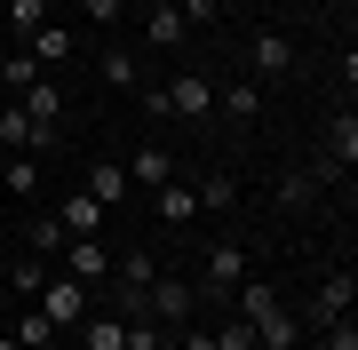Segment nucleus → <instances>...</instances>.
<instances>
[{"label": "nucleus", "instance_id": "5", "mask_svg": "<svg viewBox=\"0 0 358 350\" xmlns=\"http://www.w3.org/2000/svg\"><path fill=\"white\" fill-rule=\"evenodd\" d=\"M56 271H64V279H80V286L96 295V286L112 279V247H103V239H64V255H56Z\"/></svg>", "mask_w": 358, "mask_h": 350}, {"label": "nucleus", "instance_id": "23", "mask_svg": "<svg viewBox=\"0 0 358 350\" xmlns=\"http://www.w3.org/2000/svg\"><path fill=\"white\" fill-rule=\"evenodd\" d=\"M64 239H72L64 223H56V215H40L32 231H24V255H40V263H56V255H64Z\"/></svg>", "mask_w": 358, "mask_h": 350}, {"label": "nucleus", "instance_id": "17", "mask_svg": "<svg viewBox=\"0 0 358 350\" xmlns=\"http://www.w3.org/2000/svg\"><path fill=\"white\" fill-rule=\"evenodd\" d=\"M183 40H192V24L176 16V0H159V8L143 16V48H183Z\"/></svg>", "mask_w": 358, "mask_h": 350}, {"label": "nucleus", "instance_id": "38", "mask_svg": "<svg viewBox=\"0 0 358 350\" xmlns=\"http://www.w3.org/2000/svg\"><path fill=\"white\" fill-rule=\"evenodd\" d=\"M56 350H72V342H56Z\"/></svg>", "mask_w": 358, "mask_h": 350}, {"label": "nucleus", "instance_id": "4", "mask_svg": "<svg viewBox=\"0 0 358 350\" xmlns=\"http://www.w3.org/2000/svg\"><path fill=\"white\" fill-rule=\"evenodd\" d=\"M192 311H199V286L192 279H152V286H143V319H159L167 326V335H176V326H192Z\"/></svg>", "mask_w": 358, "mask_h": 350}, {"label": "nucleus", "instance_id": "26", "mask_svg": "<svg viewBox=\"0 0 358 350\" xmlns=\"http://www.w3.org/2000/svg\"><path fill=\"white\" fill-rule=\"evenodd\" d=\"M192 199H199L207 215H223V207H239V183H231V175H199V183H192Z\"/></svg>", "mask_w": 358, "mask_h": 350}, {"label": "nucleus", "instance_id": "21", "mask_svg": "<svg viewBox=\"0 0 358 350\" xmlns=\"http://www.w3.org/2000/svg\"><path fill=\"white\" fill-rule=\"evenodd\" d=\"M0 191H8V199H32V191H40V159H32V152H8V168H0Z\"/></svg>", "mask_w": 358, "mask_h": 350}, {"label": "nucleus", "instance_id": "32", "mask_svg": "<svg viewBox=\"0 0 358 350\" xmlns=\"http://www.w3.org/2000/svg\"><path fill=\"white\" fill-rule=\"evenodd\" d=\"M80 8H88V24H103V32H112L120 16H128V0H80Z\"/></svg>", "mask_w": 358, "mask_h": 350}, {"label": "nucleus", "instance_id": "34", "mask_svg": "<svg viewBox=\"0 0 358 350\" xmlns=\"http://www.w3.org/2000/svg\"><path fill=\"white\" fill-rule=\"evenodd\" d=\"M327 350H358V326H350V319H334V326H327Z\"/></svg>", "mask_w": 358, "mask_h": 350}, {"label": "nucleus", "instance_id": "31", "mask_svg": "<svg viewBox=\"0 0 358 350\" xmlns=\"http://www.w3.org/2000/svg\"><path fill=\"white\" fill-rule=\"evenodd\" d=\"M176 16L199 32V24H215V16H223V0H176Z\"/></svg>", "mask_w": 358, "mask_h": 350}, {"label": "nucleus", "instance_id": "19", "mask_svg": "<svg viewBox=\"0 0 358 350\" xmlns=\"http://www.w3.org/2000/svg\"><path fill=\"white\" fill-rule=\"evenodd\" d=\"M152 199H159V223H167V231H183V223L199 215V199H192V183H159Z\"/></svg>", "mask_w": 358, "mask_h": 350}, {"label": "nucleus", "instance_id": "1", "mask_svg": "<svg viewBox=\"0 0 358 350\" xmlns=\"http://www.w3.org/2000/svg\"><path fill=\"white\" fill-rule=\"evenodd\" d=\"M231 311L255 326V350H303V326H294V311L279 302V286H271V279L247 271L239 286H231Z\"/></svg>", "mask_w": 358, "mask_h": 350}, {"label": "nucleus", "instance_id": "24", "mask_svg": "<svg viewBox=\"0 0 358 350\" xmlns=\"http://www.w3.org/2000/svg\"><path fill=\"white\" fill-rule=\"evenodd\" d=\"M48 16H56L48 0H8V32H16V48H24V40H32L40 24H48Z\"/></svg>", "mask_w": 358, "mask_h": 350}, {"label": "nucleus", "instance_id": "37", "mask_svg": "<svg viewBox=\"0 0 358 350\" xmlns=\"http://www.w3.org/2000/svg\"><path fill=\"white\" fill-rule=\"evenodd\" d=\"M0 207H8V191H0Z\"/></svg>", "mask_w": 358, "mask_h": 350}, {"label": "nucleus", "instance_id": "13", "mask_svg": "<svg viewBox=\"0 0 358 350\" xmlns=\"http://www.w3.org/2000/svg\"><path fill=\"white\" fill-rule=\"evenodd\" d=\"M120 168H128L136 191H159V183H176V152H167V143H143V152H136V159H120Z\"/></svg>", "mask_w": 358, "mask_h": 350}, {"label": "nucleus", "instance_id": "28", "mask_svg": "<svg viewBox=\"0 0 358 350\" xmlns=\"http://www.w3.org/2000/svg\"><path fill=\"white\" fill-rule=\"evenodd\" d=\"M32 80H40V64H32L24 48H8V56H0V88H8V96H24Z\"/></svg>", "mask_w": 358, "mask_h": 350}, {"label": "nucleus", "instance_id": "36", "mask_svg": "<svg viewBox=\"0 0 358 350\" xmlns=\"http://www.w3.org/2000/svg\"><path fill=\"white\" fill-rule=\"evenodd\" d=\"M0 311H8V286H0Z\"/></svg>", "mask_w": 358, "mask_h": 350}, {"label": "nucleus", "instance_id": "2", "mask_svg": "<svg viewBox=\"0 0 358 350\" xmlns=\"http://www.w3.org/2000/svg\"><path fill=\"white\" fill-rule=\"evenodd\" d=\"M247 271H255V263H247V247H239V239H215L192 286H199V302H215V311H231V286H239Z\"/></svg>", "mask_w": 358, "mask_h": 350}, {"label": "nucleus", "instance_id": "15", "mask_svg": "<svg viewBox=\"0 0 358 350\" xmlns=\"http://www.w3.org/2000/svg\"><path fill=\"white\" fill-rule=\"evenodd\" d=\"M72 335H80V350H128V319L120 311H88Z\"/></svg>", "mask_w": 358, "mask_h": 350}, {"label": "nucleus", "instance_id": "20", "mask_svg": "<svg viewBox=\"0 0 358 350\" xmlns=\"http://www.w3.org/2000/svg\"><path fill=\"white\" fill-rule=\"evenodd\" d=\"M48 271H56V263H40V255H16V271H8V279H0V286H8V295H16V302H32V295H40V286H48Z\"/></svg>", "mask_w": 358, "mask_h": 350}, {"label": "nucleus", "instance_id": "35", "mask_svg": "<svg viewBox=\"0 0 358 350\" xmlns=\"http://www.w3.org/2000/svg\"><path fill=\"white\" fill-rule=\"evenodd\" d=\"M0 350H16V335H8V326H0Z\"/></svg>", "mask_w": 358, "mask_h": 350}, {"label": "nucleus", "instance_id": "18", "mask_svg": "<svg viewBox=\"0 0 358 350\" xmlns=\"http://www.w3.org/2000/svg\"><path fill=\"white\" fill-rule=\"evenodd\" d=\"M96 72H103V88H120V96H136V88H143V56H136V48H103V64H96Z\"/></svg>", "mask_w": 358, "mask_h": 350}, {"label": "nucleus", "instance_id": "29", "mask_svg": "<svg viewBox=\"0 0 358 350\" xmlns=\"http://www.w3.org/2000/svg\"><path fill=\"white\" fill-rule=\"evenodd\" d=\"M128 350H176V335H167L159 319H143V311H136V319H128Z\"/></svg>", "mask_w": 358, "mask_h": 350}, {"label": "nucleus", "instance_id": "25", "mask_svg": "<svg viewBox=\"0 0 358 350\" xmlns=\"http://www.w3.org/2000/svg\"><path fill=\"white\" fill-rule=\"evenodd\" d=\"M255 112H263V88H255V80H231V88H223V119H239V128H247Z\"/></svg>", "mask_w": 358, "mask_h": 350}, {"label": "nucleus", "instance_id": "8", "mask_svg": "<svg viewBox=\"0 0 358 350\" xmlns=\"http://www.w3.org/2000/svg\"><path fill=\"white\" fill-rule=\"evenodd\" d=\"M48 143H56V128H40L24 104H8V112H0V152H32V159H40Z\"/></svg>", "mask_w": 358, "mask_h": 350}, {"label": "nucleus", "instance_id": "6", "mask_svg": "<svg viewBox=\"0 0 358 350\" xmlns=\"http://www.w3.org/2000/svg\"><path fill=\"white\" fill-rule=\"evenodd\" d=\"M159 104L176 112V119H207V112H215V80H207V72H176L159 88Z\"/></svg>", "mask_w": 358, "mask_h": 350}, {"label": "nucleus", "instance_id": "12", "mask_svg": "<svg viewBox=\"0 0 358 350\" xmlns=\"http://www.w3.org/2000/svg\"><path fill=\"white\" fill-rule=\"evenodd\" d=\"M80 191H88L96 207H112V215H120V207H128V191H136V183H128V168H120V159H96Z\"/></svg>", "mask_w": 358, "mask_h": 350}, {"label": "nucleus", "instance_id": "7", "mask_svg": "<svg viewBox=\"0 0 358 350\" xmlns=\"http://www.w3.org/2000/svg\"><path fill=\"white\" fill-rule=\"evenodd\" d=\"M350 302H358V279H350V263H334V271L319 279V295H310V326L350 319Z\"/></svg>", "mask_w": 358, "mask_h": 350}, {"label": "nucleus", "instance_id": "9", "mask_svg": "<svg viewBox=\"0 0 358 350\" xmlns=\"http://www.w3.org/2000/svg\"><path fill=\"white\" fill-rule=\"evenodd\" d=\"M287 72H294V40L287 32H263L255 48H247V80L263 88V80H287Z\"/></svg>", "mask_w": 358, "mask_h": 350}, {"label": "nucleus", "instance_id": "30", "mask_svg": "<svg viewBox=\"0 0 358 350\" xmlns=\"http://www.w3.org/2000/svg\"><path fill=\"white\" fill-rule=\"evenodd\" d=\"M215 350H255V326H247L239 311H231V319L215 326Z\"/></svg>", "mask_w": 358, "mask_h": 350}, {"label": "nucleus", "instance_id": "3", "mask_svg": "<svg viewBox=\"0 0 358 350\" xmlns=\"http://www.w3.org/2000/svg\"><path fill=\"white\" fill-rule=\"evenodd\" d=\"M32 311L48 319L56 335H72V326H80V319L96 311V295H88V286H80V279H64V271H48V286H40V295H32Z\"/></svg>", "mask_w": 358, "mask_h": 350}, {"label": "nucleus", "instance_id": "11", "mask_svg": "<svg viewBox=\"0 0 358 350\" xmlns=\"http://www.w3.org/2000/svg\"><path fill=\"white\" fill-rule=\"evenodd\" d=\"M24 56H32L40 72H56V64H72V56H80V40H72V24H56V16H48V24L24 40Z\"/></svg>", "mask_w": 358, "mask_h": 350}, {"label": "nucleus", "instance_id": "14", "mask_svg": "<svg viewBox=\"0 0 358 350\" xmlns=\"http://www.w3.org/2000/svg\"><path fill=\"white\" fill-rule=\"evenodd\" d=\"M16 104H24V112L40 119V128H56V136H64V80H48V72H40L32 88L16 96Z\"/></svg>", "mask_w": 358, "mask_h": 350}, {"label": "nucleus", "instance_id": "27", "mask_svg": "<svg viewBox=\"0 0 358 350\" xmlns=\"http://www.w3.org/2000/svg\"><path fill=\"white\" fill-rule=\"evenodd\" d=\"M319 191H327V175H319V168H303V175H279V207H310Z\"/></svg>", "mask_w": 358, "mask_h": 350}, {"label": "nucleus", "instance_id": "33", "mask_svg": "<svg viewBox=\"0 0 358 350\" xmlns=\"http://www.w3.org/2000/svg\"><path fill=\"white\" fill-rule=\"evenodd\" d=\"M176 350H215V326H176Z\"/></svg>", "mask_w": 358, "mask_h": 350}, {"label": "nucleus", "instance_id": "10", "mask_svg": "<svg viewBox=\"0 0 358 350\" xmlns=\"http://www.w3.org/2000/svg\"><path fill=\"white\" fill-rule=\"evenodd\" d=\"M319 168H327L334 183L358 168V112H334V119H327V159H319Z\"/></svg>", "mask_w": 358, "mask_h": 350}, {"label": "nucleus", "instance_id": "16", "mask_svg": "<svg viewBox=\"0 0 358 350\" xmlns=\"http://www.w3.org/2000/svg\"><path fill=\"white\" fill-rule=\"evenodd\" d=\"M56 223H64V231H72V239H103V223H112V207H96V199H88V191H72V199H64V207H56Z\"/></svg>", "mask_w": 358, "mask_h": 350}, {"label": "nucleus", "instance_id": "22", "mask_svg": "<svg viewBox=\"0 0 358 350\" xmlns=\"http://www.w3.org/2000/svg\"><path fill=\"white\" fill-rule=\"evenodd\" d=\"M8 335H16V350H56V342H64V335H56L48 319L32 311V302H24V311H16V326H8Z\"/></svg>", "mask_w": 358, "mask_h": 350}]
</instances>
